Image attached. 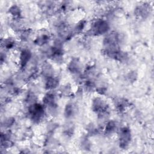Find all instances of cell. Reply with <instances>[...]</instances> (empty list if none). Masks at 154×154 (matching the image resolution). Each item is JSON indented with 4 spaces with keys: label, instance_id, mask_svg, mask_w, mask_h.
I'll return each instance as SVG.
<instances>
[{
    "label": "cell",
    "instance_id": "4",
    "mask_svg": "<svg viewBox=\"0 0 154 154\" xmlns=\"http://www.w3.org/2000/svg\"><path fill=\"white\" fill-rule=\"evenodd\" d=\"M92 107L93 111L97 113L106 111V104L100 98L94 99L93 102Z\"/></svg>",
    "mask_w": 154,
    "mask_h": 154
},
{
    "label": "cell",
    "instance_id": "12",
    "mask_svg": "<svg viewBox=\"0 0 154 154\" xmlns=\"http://www.w3.org/2000/svg\"><path fill=\"white\" fill-rule=\"evenodd\" d=\"M127 105V101L124 99H119L116 101V107L120 111H123Z\"/></svg>",
    "mask_w": 154,
    "mask_h": 154
},
{
    "label": "cell",
    "instance_id": "16",
    "mask_svg": "<svg viewBox=\"0 0 154 154\" xmlns=\"http://www.w3.org/2000/svg\"><path fill=\"white\" fill-rule=\"evenodd\" d=\"M84 23L82 22H81L80 23H79L76 25V28H75L76 31H81V30L82 29V28H84Z\"/></svg>",
    "mask_w": 154,
    "mask_h": 154
},
{
    "label": "cell",
    "instance_id": "13",
    "mask_svg": "<svg viewBox=\"0 0 154 154\" xmlns=\"http://www.w3.org/2000/svg\"><path fill=\"white\" fill-rule=\"evenodd\" d=\"M49 40V37L46 35H42L40 37H38L36 40H35V43L38 45H42L46 43Z\"/></svg>",
    "mask_w": 154,
    "mask_h": 154
},
{
    "label": "cell",
    "instance_id": "3",
    "mask_svg": "<svg viewBox=\"0 0 154 154\" xmlns=\"http://www.w3.org/2000/svg\"><path fill=\"white\" fill-rule=\"evenodd\" d=\"M109 29L108 23L103 20H97L94 22L92 27V31L95 34H102Z\"/></svg>",
    "mask_w": 154,
    "mask_h": 154
},
{
    "label": "cell",
    "instance_id": "5",
    "mask_svg": "<svg viewBox=\"0 0 154 154\" xmlns=\"http://www.w3.org/2000/svg\"><path fill=\"white\" fill-rule=\"evenodd\" d=\"M31 57V53L29 50L25 49L21 52L20 55V63L22 67L25 66V65L28 63V61L29 60Z\"/></svg>",
    "mask_w": 154,
    "mask_h": 154
},
{
    "label": "cell",
    "instance_id": "2",
    "mask_svg": "<svg viewBox=\"0 0 154 154\" xmlns=\"http://www.w3.org/2000/svg\"><path fill=\"white\" fill-rule=\"evenodd\" d=\"M131 138V131L129 128L126 127H124L121 128L119 130V144L120 147L125 149L126 148L129 143H130Z\"/></svg>",
    "mask_w": 154,
    "mask_h": 154
},
{
    "label": "cell",
    "instance_id": "7",
    "mask_svg": "<svg viewBox=\"0 0 154 154\" xmlns=\"http://www.w3.org/2000/svg\"><path fill=\"white\" fill-rule=\"evenodd\" d=\"M81 66L80 62L77 59H73L69 65V69L72 73H78L81 70Z\"/></svg>",
    "mask_w": 154,
    "mask_h": 154
},
{
    "label": "cell",
    "instance_id": "10",
    "mask_svg": "<svg viewBox=\"0 0 154 154\" xmlns=\"http://www.w3.org/2000/svg\"><path fill=\"white\" fill-rule=\"evenodd\" d=\"M75 114V108L73 104H67L65 108L64 116L66 118L72 117Z\"/></svg>",
    "mask_w": 154,
    "mask_h": 154
},
{
    "label": "cell",
    "instance_id": "9",
    "mask_svg": "<svg viewBox=\"0 0 154 154\" xmlns=\"http://www.w3.org/2000/svg\"><path fill=\"white\" fill-rule=\"evenodd\" d=\"M58 83V80L56 78H54L53 76L47 77V79L46 81V87L48 89L53 88L56 87Z\"/></svg>",
    "mask_w": 154,
    "mask_h": 154
},
{
    "label": "cell",
    "instance_id": "15",
    "mask_svg": "<svg viewBox=\"0 0 154 154\" xmlns=\"http://www.w3.org/2000/svg\"><path fill=\"white\" fill-rule=\"evenodd\" d=\"M14 42L11 39H7L4 41V47L7 49L11 48L14 46Z\"/></svg>",
    "mask_w": 154,
    "mask_h": 154
},
{
    "label": "cell",
    "instance_id": "1",
    "mask_svg": "<svg viewBox=\"0 0 154 154\" xmlns=\"http://www.w3.org/2000/svg\"><path fill=\"white\" fill-rule=\"evenodd\" d=\"M28 113L33 121L38 122L41 120L45 114L44 108L42 105L34 103L29 106Z\"/></svg>",
    "mask_w": 154,
    "mask_h": 154
},
{
    "label": "cell",
    "instance_id": "14",
    "mask_svg": "<svg viewBox=\"0 0 154 154\" xmlns=\"http://www.w3.org/2000/svg\"><path fill=\"white\" fill-rule=\"evenodd\" d=\"M9 13L14 17L19 16L20 15V8L16 5H13L9 9Z\"/></svg>",
    "mask_w": 154,
    "mask_h": 154
},
{
    "label": "cell",
    "instance_id": "8",
    "mask_svg": "<svg viewBox=\"0 0 154 154\" xmlns=\"http://www.w3.org/2000/svg\"><path fill=\"white\" fill-rule=\"evenodd\" d=\"M43 101L45 104L48 107L54 105H55V96L53 94H47L45 96Z\"/></svg>",
    "mask_w": 154,
    "mask_h": 154
},
{
    "label": "cell",
    "instance_id": "6",
    "mask_svg": "<svg viewBox=\"0 0 154 154\" xmlns=\"http://www.w3.org/2000/svg\"><path fill=\"white\" fill-rule=\"evenodd\" d=\"M149 10V6L147 4H143L135 9V13L137 16L144 17L148 15Z\"/></svg>",
    "mask_w": 154,
    "mask_h": 154
},
{
    "label": "cell",
    "instance_id": "17",
    "mask_svg": "<svg viewBox=\"0 0 154 154\" xmlns=\"http://www.w3.org/2000/svg\"><path fill=\"white\" fill-rule=\"evenodd\" d=\"M69 90H70V88L68 87L67 85L66 86H63V87H62L61 88V92L63 93L64 94H68L69 93Z\"/></svg>",
    "mask_w": 154,
    "mask_h": 154
},
{
    "label": "cell",
    "instance_id": "11",
    "mask_svg": "<svg viewBox=\"0 0 154 154\" xmlns=\"http://www.w3.org/2000/svg\"><path fill=\"white\" fill-rule=\"evenodd\" d=\"M116 129V123L114 121L108 122L105 126V131L106 134H112L115 131Z\"/></svg>",
    "mask_w": 154,
    "mask_h": 154
}]
</instances>
